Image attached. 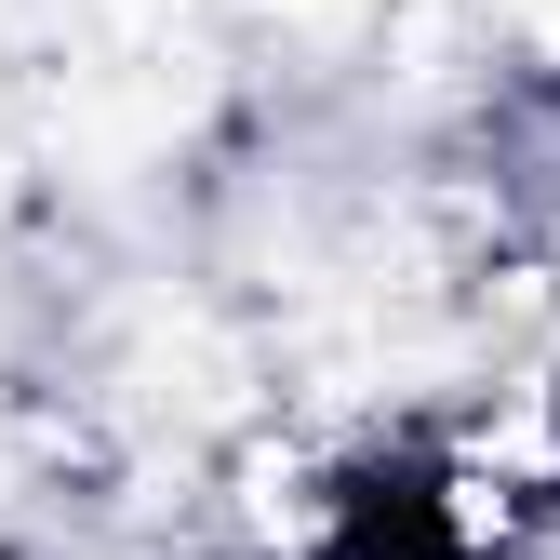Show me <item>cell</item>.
Wrapping results in <instances>:
<instances>
[{
  "label": "cell",
  "instance_id": "cell-1",
  "mask_svg": "<svg viewBox=\"0 0 560 560\" xmlns=\"http://www.w3.org/2000/svg\"><path fill=\"white\" fill-rule=\"evenodd\" d=\"M521 40H534V54L560 67V0H521Z\"/></svg>",
  "mask_w": 560,
  "mask_h": 560
}]
</instances>
